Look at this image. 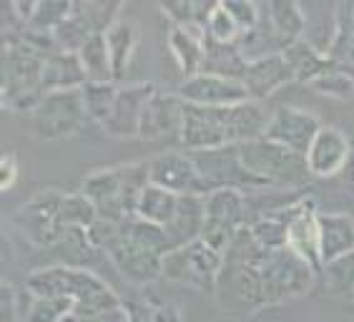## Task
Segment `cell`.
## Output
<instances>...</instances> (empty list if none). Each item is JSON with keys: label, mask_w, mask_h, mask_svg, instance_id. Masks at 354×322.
<instances>
[{"label": "cell", "mask_w": 354, "mask_h": 322, "mask_svg": "<svg viewBox=\"0 0 354 322\" xmlns=\"http://www.w3.org/2000/svg\"><path fill=\"white\" fill-rule=\"evenodd\" d=\"M184 98L176 91H166L156 86L151 98L143 106L141 114V131L138 138L143 141H156L166 136H181V126H184Z\"/></svg>", "instance_id": "17"}, {"label": "cell", "mask_w": 354, "mask_h": 322, "mask_svg": "<svg viewBox=\"0 0 354 322\" xmlns=\"http://www.w3.org/2000/svg\"><path fill=\"white\" fill-rule=\"evenodd\" d=\"M261 13L277 33V38L284 43V48L289 43L304 38V33H307V13L294 0H269L261 6Z\"/></svg>", "instance_id": "26"}, {"label": "cell", "mask_w": 354, "mask_h": 322, "mask_svg": "<svg viewBox=\"0 0 354 322\" xmlns=\"http://www.w3.org/2000/svg\"><path fill=\"white\" fill-rule=\"evenodd\" d=\"M43 66L46 53L35 51L23 38L3 41V109L30 111L46 96L43 91Z\"/></svg>", "instance_id": "6"}, {"label": "cell", "mask_w": 354, "mask_h": 322, "mask_svg": "<svg viewBox=\"0 0 354 322\" xmlns=\"http://www.w3.org/2000/svg\"><path fill=\"white\" fill-rule=\"evenodd\" d=\"M146 164H149L151 184L169 189L176 197H206V194H212V186L201 177L189 151H161L156 156H151Z\"/></svg>", "instance_id": "15"}, {"label": "cell", "mask_w": 354, "mask_h": 322, "mask_svg": "<svg viewBox=\"0 0 354 322\" xmlns=\"http://www.w3.org/2000/svg\"><path fill=\"white\" fill-rule=\"evenodd\" d=\"M78 58L83 63V71L88 75V81L95 83H116L113 81V69H111V55H109V43H106V33L91 35L86 46L78 51Z\"/></svg>", "instance_id": "33"}, {"label": "cell", "mask_w": 354, "mask_h": 322, "mask_svg": "<svg viewBox=\"0 0 354 322\" xmlns=\"http://www.w3.org/2000/svg\"><path fill=\"white\" fill-rule=\"evenodd\" d=\"M91 124L83 93L78 91H53L41 98V103L30 111V136L43 144H55L63 138L81 134Z\"/></svg>", "instance_id": "8"}, {"label": "cell", "mask_w": 354, "mask_h": 322, "mask_svg": "<svg viewBox=\"0 0 354 322\" xmlns=\"http://www.w3.org/2000/svg\"><path fill=\"white\" fill-rule=\"evenodd\" d=\"M26 287L35 297H68L86 320L123 305L118 295L91 269L46 265L26 274Z\"/></svg>", "instance_id": "4"}, {"label": "cell", "mask_w": 354, "mask_h": 322, "mask_svg": "<svg viewBox=\"0 0 354 322\" xmlns=\"http://www.w3.org/2000/svg\"><path fill=\"white\" fill-rule=\"evenodd\" d=\"M153 91H156L153 81L121 83L116 101H113V109H111V116L103 124V131L111 138H138L143 106H146V101L151 98Z\"/></svg>", "instance_id": "18"}, {"label": "cell", "mask_w": 354, "mask_h": 322, "mask_svg": "<svg viewBox=\"0 0 354 322\" xmlns=\"http://www.w3.org/2000/svg\"><path fill=\"white\" fill-rule=\"evenodd\" d=\"M149 184V164L126 161V164L95 169L81 179L78 192L93 202L98 220L123 224L136 217L141 192Z\"/></svg>", "instance_id": "5"}, {"label": "cell", "mask_w": 354, "mask_h": 322, "mask_svg": "<svg viewBox=\"0 0 354 322\" xmlns=\"http://www.w3.org/2000/svg\"><path fill=\"white\" fill-rule=\"evenodd\" d=\"M75 310L68 297H35L21 322H58L66 312Z\"/></svg>", "instance_id": "41"}, {"label": "cell", "mask_w": 354, "mask_h": 322, "mask_svg": "<svg viewBox=\"0 0 354 322\" xmlns=\"http://www.w3.org/2000/svg\"><path fill=\"white\" fill-rule=\"evenodd\" d=\"M224 6L229 8V13L234 15V21L239 23L241 35L252 33L254 28L261 21V6L252 3V0H224Z\"/></svg>", "instance_id": "42"}, {"label": "cell", "mask_w": 354, "mask_h": 322, "mask_svg": "<svg viewBox=\"0 0 354 322\" xmlns=\"http://www.w3.org/2000/svg\"><path fill=\"white\" fill-rule=\"evenodd\" d=\"M327 55L337 66L354 71V0L334 6V30Z\"/></svg>", "instance_id": "29"}, {"label": "cell", "mask_w": 354, "mask_h": 322, "mask_svg": "<svg viewBox=\"0 0 354 322\" xmlns=\"http://www.w3.org/2000/svg\"><path fill=\"white\" fill-rule=\"evenodd\" d=\"M344 177H347V181L354 186V146H352V154H349L347 166H344Z\"/></svg>", "instance_id": "45"}, {"label": "cell", "mask_w": 354, "mask_h": 322, "mask_svg": "<svg viewBox=\"0 0 354 322\" xmlns=\"http://www.w3.org/2000/svg\"><path fill=\"white\" fill-rule=\"evenodd\" d=\"M88 234L95 247L109 257L118 274L133 287H146L151 282L161 280L164 257L174 249L164 226L143 222L138 217L123 224L98 220Z\"/></svg>", "instance_id": "1"}, {"label": "cell", "mask_w": 354, "mask_h": 322, "mask_svg": "<svg viewBox=\"0 0 354 322\" xmlns=\"http://www.w3.org/2000/svg\"><path fill=\"white\" fill-rule=\"evenodd\" d=\"M269 126V114L257 101L234 106H184V126L178 144L186 151L241 146L261 138Z\"/></svg>", "instance_id": "2"}, {"label": "cell", "mask_w": 354, "mask_h": 322, "mask_svg": "<svg viewBox=\"0 0 354 322\" xmlns=\"http://www.w3.org/2000/svg\"><path fill=\"white\" fill-rule=\"evenodd\" d=\"M322 126L324 124L314 111L299 109L292 103H281L269 114V126H266L264 136L307 156V149L312 146L314 136L319 134Z\"/></svg>", "instance_id": "16"}, {"label": "cell", "mask_w": 354, "mask_h": 322, "mask_svg": "<svg viewBox=\"0 0 354 322\" xmlns=\"http://www.w3.org/2000/svg\"><path fill=\"white\" fill-rule=\"evenodd\" d=\"M352 141L339 126L324 124L307 149V166L312 179H329L344 172L352 154Z\"/></svg>", "instance_id": "20"}, {"label": "cell", "mask_w": 354, "mask_h": 322, "mask_svg": "<svg viewBox=\"0 0 354 322\" xmlns=\"http://www.w3.org/2000/svg\"><path fill=\"white\" fill-rule=\"evenodd\" d=\"M166 43H169L171 55H174V61H176L178 69H181L184 78L201 73L204 55H206V28L169 23Z\"/></svg>", "instance_id": "22"}, {"label": "cell", "mask_w": 354, "mask_h": 322, "mask_svg": "<svg viewBox=\"0 0 354 322\" xmlns=\"http://www.w3.org/2000/svg\"><path fill=\"white\" fill-rule=\"evenodd\" d=\"M73 10V0H38L35 13L26 28L41 30V33H53Z\"/></svg>", "instance_id": "37"}, {"label": "cell", "mask_w": 354, "mask_h": 322, "mask_svg": "<svg viewBox=\"0 0 354 322\" xmlns=\"http://www.w3.org/2000/svg\"><path fill=\"white\" fill-rule=\"evenodd\" d=\"M246 69H249V61L244 58L239 43H216L212 38H206V55L201 73L224 75V78L244 83Z\"/></svg>", "instance_id": "30"}, {"label": "cell", "mask_w": 354, "mask_h": 322, "mask_svg": "<svg viewBox=\"0 0 354 322\" xmlns=\"http://www.w3.org/2000/svg\"><path fill=\"white\" fill-rule=\"evenodd\" d=\"M118 86L121 83H95L88 81L81 89L83 103H86V111H88V118L93 124L103 126L106 118L111 116V109H113V101H116Z\"/></svg>", "instance_id": "36"}, {"label": "cell", "mask_w": 354, "mask_h": 322, "mask_svg": "<svg viewBox=\"0 0 354 322\" xmlns=\"http://www.w3.org/2000/svg\"><path fill=\"white\" fill-rule=\"evenodd\" d=\"M246 194L236 189H214L204 197V229L201 242L214 252L226 254L234 244L236 234L249 226L246 222Z\"/></svg>", "instance_id": "12"}, {"label": "cell", "mask_w": 354, "mask_h": 322, "mask_svg": "<svg viewBox=\"0 0 354 322\" xmlns=\"http://www.w3.org/2000/svg\"><path fill=\"white\" fill-rule=\"evenodd\" d=\"M269 212L286 224V249H292L297 257H301L314 272L319 274L324 267H322L319 254V209H317V199H294V202H286L281 206H274Z\"/></svg>", "instance_id": "13"}, {"label": "cell", "mask_w": 354, "mask_h": 322, "mask_svg": "<svg viewBox=\"0 0 354 322\" xmlns=\"http://www.w3.org/2000/svg\"><path fill=\"white\" fill-rule=\"evenodd\" d=\"M178 199L174 192L169 189H161L156 184H146V189L141 192V199H138V206H136V217L143 222H151V224H158V226H166L171 220H174V214L178 209Z\"/></svg>", "instance_id": "32"}, {"label": "cell", "mask_w": 354, "mask_h": 322, "mask_svg": "<svg viewBox=\"0 0 354 322\" xmlns=\"http://www.w3.org/2000/svg\"><path fill=\"white\" fill-rule=\"evenodd\" d=\"M63 197L66 192L46 186L41 192H35L26 204L13 214L15 232L35 249H50L55 242L61 240L68 226L63 224Z\"/></svg>", "instance_id": "10"}, {"label": "cell", "mask_w": 354, "mask_h": 322, "mask_svg": "<svg viewBox=\"0 0 354 322\" xmlns=\"http://www.w3.org/2000/svg\"><path fill=\"white\" fill-rule=\"evenodd\" d=\"M63 224L66 226H81V229H91L98 222V212H95L93 202L81 192H71L63 197Z\"/></svg>", "instance_id": "39"}, {"label": "cell", "mask_w": 354, "mask_h": 322, "mask_svg": "<svg viewBox=\"0 0 354 322\" xmlns=\"http://www.w3.org/2000/svg\"><path fill=\"white\" fill-rule=\"evenodd\" d=\"M50 249L55 254L53 265H68V267H81V269H86L88 262H93L98 254H103L93 244L88 229H81V226H68L66 234Z\"/></svg>", "instance_id": "31"}, {"label": "cell", "mask_w": 354, "mask_h": 322, "mask_svg": "<svg viewBox=\"0 0 354 322\" xmlns=\"http://www.w3.org/2000/svg\"><path fill=\"white\" fill-rule=\"evenodd\" d=\"M176 93L191 106H234V103L252 101L241 81L214 73H196L191 78H184Z\"/></svg>", "instance_id": "19"}, {"label": "cell", "mask_w": 354, "mask_h": 322, "mask_svg": "<svg viewBox=\"0 0 354 322\" xmlns=\"http://www.w3.org/2000/svg\"><path fill=\"white\" fill-rule=\"evenodd\" d=\"M286 83H294V75L289 63L284 61L281 53L264 55L257 61H249V69L244 75V86L249 91V98L257 103H261L264 98H269L274 91H279Z\"/></svg>", "instance_id": "21"}, {"label": "cell", "mask_w": 354, "mask_h": 322, "mask_svg": "<svg viewBox=\"0 0 354 322\" xmlns=\"http://www.w3.org/2000/svg\"><path fill=\"white\" fill-rule=\"evenodd\" d=\"M21 177V164H18V156H15L13 151H6L3 156H0V189L8 192V189H13L15 181Z\"/></svg>", "instance_id": "44"}, {"label": "cell", "mask_w": 354, "mask_h": 322, "mask_svg": "<svg viewBox=\"0 0 354 322\" xmlns=\"http://www.w3.org/2000/svg\"><path fill=\"white\" fill-rule=\"evenodd\" d=\"M194 164L198 166L201 177L209 181L214 189H236L241 194L249 192H264L269 186L249 174L241 164L239 146H221V149H206V151H189Z\"/></svg>", "instance_id": "14"}, {"label": "cell", "mask_w": 354, "mask_h": 322, "mask_svg": "<svg viewBox=\"0 0 354 322\" xmlns=\"http://www.w3.org/2000/svg\"><path fill=\"white\" fill-rule=\"evenodd\" d=\"M88 83V75L83 71V63L78 53H66V51H55L46 55V66H43V91L53 93V91H78Z\"/></svg>", "instance_id": "24"}, {"label": "cell", "mask_w": 354, "mask_h": 322, "mask_svg": "<svg viewBox=\"0 0 354 322\" xmlns=\"http://www.w3.org/2000/svg\"><path fill=\"white\" fill-rule=\"evenodd\" d=\"M206 38H212L216 43H236L241 38L239 23L234 21V15L229 13V8L221 3H214L209 21H206Z\"/></svg>", "instance_id": "40"}, {"label": "cell", "mask_w": 354, "mask_h": 322, "mask_svg": "<svg viewBox=\"0 0 354 322\" xmlns=\"http://www.w3.org/2000/svg\"><path fill=\"white\" fill-rule=\"evenodd\" d=\"M257 267L261 272L266 287V302L269 307L284 305V302L299 300L312 289L314 272L307 262L297 257L292 249H264L257 252Z\"/></svg>", "instance_id": "9"}, {"label": "cell", "mask_w": 354, "mask_h": 322, "mask_svg": "<svg viewBox=\"0 0 354 322\" xmlns=\"http://www.w3.org/2000/svg\"><path fill=\"white\" fill-rule=\"evenodd\" d=\"M58 322H88V320H86V317H83L78 310H71V312H66V315H63Z\"/></svg>", "instance_id": "46"}, {"label": "cell", "mask_w": 354, "mask_h": 322, "mask_svg": "<svg viewBox=\"0 0 354 322\" xmlns=\"http://www.w3.org/2000/svg\"><path fill=\"white\" fill-rule=\"evenodd\" d=\"M249 232L257 240V244L264 249H284L286 247V224L274 217L272 212H264L254 222H249Z\"/></svg>", "instance_id": "38"}, {"label": "cell", "mask_w": 354, "mask_h": 322, "mask_svg": "<svg viewBox=\"0 0 354 322\" xmlns=\"http://www.w3.org/2000/svg\"><path fill=\"white\" fill-rule=\"evenodd\" d=\"M201 229H204V197H181L174 220L164 226L171 247L176 249L198 242Z\"/></svg>", "instance_id": "25"}, {"label": "cell", "mask_w": 354, "mask_h": 322, "mask_svg": "<svg viewBox=\"0 0 354 322\" xmlns=\"http://www.w3.org/2000/svg\"><path fill=\"white\" fill-rule=\"evenodd\" d=\"M241 164L249 174L261 179L269 189H284L294 192L309 184V166L307 156L299 151L289 149L284 144H277L272 138H254L249 144L239 146Z\"/></svg>", "instance_id": "7"}, {"label": "cell", "mask_w": 354, "mask_h": 322, "mask_svg": "<svg viewBox=\"0 0 354 322\" xmlns=\"http://www.w3.org/2000/svg\"><path fill=\"white\" fill-rule=\"evenodd\" d=\"M257 252L259 244L252 237L249 226H244L229 252L224 254V267L218 274L216 295H214L218 310L226 315L246 317L269 307L264 280L257 267Z\"/></svg>", "instance_id": "3"}, {"label": "cell", "mask_w": 354, "mask_h": 322, "mask_svg": "<svg viewBox=\"0 0 354 322\" xmlns=\"http://www.w3.org/2000/svg\"><path fill=\"white\" fill-rule=\"evenodd\" d=\"M319 254L322 267L354 254V220L342 212H319Z\"/></svg>", "instance_id": "23"}, {"label": "cell", "mask_w": 354, "mask_h": 322, "mask_svg": "<svg viewBox=\"0 0 354 322\" xmlns=\"http://www.w3.org/2000/svg\"><path fill=\"white\" fill-rule=\"evenodd\" d=\"M0 322H21V295L13 282L0 285Z\"/></svg>", "instance_id": "43"}, {"label": "cell", "mask_w": 354, "mask_h": 322, "mask_svg": "<svg viewBox=\"0 0 354 322\" xmlns=\"http://www.w3.org/2000/svg\"><path fill=\"white\" fill-rule=\"evenodd\" d=\"M106 43H109L113 81L123 83V78H126V73H129L133 51H136V46H138L136 23L129 21V18H118V21L106 30Z\"/></svg>", "instance_id": "28"}, {"label": "cell", "mask_w": 354, "mask_h": 322, "mask_svg": "<svg viewBox=\"0 0 354 322\" xmlns=\"http://www.w3.org/2000/svg\"><path fill=\"white\" fill-rule=\"evenodd\" d=\"M284 61L289 63L294 75V83H312L317 75H322L327 69H332L334 61L324 51H319L309 38H299V41L289 43L284 48Z\"/></svg>", "instance_id": "27"}, {"label": "cell", "mask_w": 354, "mask_h": 322, "mask_svg": "<svg viewBox=\"0 0 354 322\" xmlns=\"http://www.w3.org/2000/svg\"><path fill=\"white\" fill-rule=\"evenodd\" d=\"M224 267V254L214 252L204 242H191L186 247L171 249L164 257V272L161 280L181 287L198 289L206 295H216L218 274Z\"/></svg>", "instance_id": "11"}, {"label": "cell", "mask_w": 354, "mask_h": 322, "mask_svg": "<svg viewBox=\"0 0 354 322\" xmlns=\"http://www.w3.org/2000/svg\"><path fill=\"white\" fill-rule=\"evenodd\" d=\"M309 89L317 91L319 96L334 98V101H347L354 96V71L334 63L332 69H327L309 83Z\"/></svg>", "instance_id": "35"}, {"label": "cell", "mask_w": 354, "mask_h": 322, "mask_svg": "<svg viewBox=\"0 0 354 322\" xmlns=\"http://www.w3.org/2000/svg\"><path fill=\"white\" fill-rule=\"evenodd\" d=\"M352 297H354V289H352Z\"/></svg>", "instance_id": "47"}, {"label": "cell", "mask_w": 354, "mask_h": 322, "mask_svg": "<svg viewBox=\"0 0 354 322\" xmlns=\"http://www.w3.org/2000/svg\"><path fill=\"white\" fill-rule=\"evenodd\" d=\"M91 35H95L93 26H91L88 18L75 8V3H73V10H71L68 18L53 30L58 51H66V53H78V51L86 46V41H88Z\"/></svg>", "instance_id": "34"}]
</instances>
